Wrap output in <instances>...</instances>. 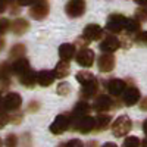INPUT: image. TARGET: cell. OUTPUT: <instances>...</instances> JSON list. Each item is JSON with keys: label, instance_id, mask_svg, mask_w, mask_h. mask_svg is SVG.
<instances>
[{"label": "cell", "instance_id": "6da1fadb", "mask_svg": "<svg viewBox=\"0 0 147 147\" xmlns=\"http://www.w3.org/2000/svg\"><path fill=\"white\" fill-rule=\"evenodd\" d=\"M71 128L81 134H90L94 131V118L90 115H85L81 118H71Z\"/></svg>", "mask_w": 147, "mask_h": 147}, {"label": "cell", "instance_id": "7a4b0ae2", "mask_svg": "<svg viewBox=\"0 0 147 147\" xmlns=\"http://www.w3.org/2000/svg\"><path fill=\"white\" fill-rule=\"evenodd\" d=\"M132 128V122L127 115L118 116L112 124V132L115 137H125Z\"/></svg>", "mask_w": 147, "mask_h": 147}, {"label": "cell", "instance_id": "3957f363", "mask_svg": "<svg viewBox=\"0 0 147 147\" xmlns=\"http://www.w3.org/2000/svg\"><path fill=\"white\" fill-rule=\"evenodd\" d=\"M125 22H127V18L121 13L109 15L106 21V31L110 34H119L125 30Z\"/></svg>", "mask_w": 147, "mask_h": 147}, {"label": "cell", "instance_id": "277c9868", "mask_svg": "<svg viewBox=\"0 0 147 147\" xmlns=\"http://www.w3.org/2000/svg\"><path fill=\"white\" fill-rule=\"evenodd\" d=\"M94 59H96V55L88 47H82L75 53V62L82 68H91L94 65Z\"/></svg>", "mask_w": 147, "mask_h": 147}, {"label": "cell", "instance_id": "5b68a950", "mask_svg": "<svg viewBox=\"0 0 147 147\" xmlns=\"http://www.w3.org/2000/svg\"><path fill=\"white\" fill-rule=\"evenodd\" d=\"M22 105V97L18 93H7L2 99V109L6 112H16Z\"/></svg>", "mask_w": 147, "mask_h": 147}, {"label": "cell", "instance_id": "8992f818", "mask_svg": "<svg viewBox=\"0 0 147 147\" xmlns=\"http://www.w3.org/2000/svg\"><path fill=\"white\" fill-rule=\"evenodd\" d=\"M49 15V3L46 0H35L30 6V16L37 21H43Z\"/></svg>", "mask_w": 147, "mask_h": 147}, {"label": "cell", "instance_id": "52a82bcc", "mask_svg": "<svg viewBox=\"0 0 147 147\" xmlns=\"http://www.w3.org/2000/svg\"><path fill=\"white\" fill-rule=\"evenodd\" d=\"M71 128V118L66 115V113H60L55 118V121L52 122L50 125V132L56 134V136H59V134H63L66 129Z\"/></svg>", "mask_w": 147, "mask_h": 147}, {"label": "cell", "instance_id": "ba28073f", "mask_svg": "<svg viewBox=\"0 0 147 147\" xmlns=\"http://www.w3.org/2000/svg\"><path fill=\"white\" fill-rule=\"evenodd\" d=\"M119 47H121V40L118 37H115V34H110V32L103 37V40L99 44V49L103 53H115Z\"/></svg>", "mask_w": 147, "mask_h": 147}, {"label": "cell", "instance_id": "9c48e42d", "mask_svg": "<svg viewBox=\"0 0 147 147\" xmlns=\"http://www.w3.org/2000/svg\"><path fill=\"white\" fill-rule=\"evenodd\" d=\"M65 12L69 18H80L85 12V0H69L65 6Z\"/></svg>", "mask_w": 147, "mask_h": 147}, {"label": "cell", "instance_id": "30bf717a", "mask_svg": "<svg viewBox=\"0 0 147 147\" xmlns=\"http://www.w3.org/2000/svg\"><path fill=\"white\" fill-rule=\"evenodd\" d=\"M122 96V102H124L125 106H134L140 102V90L137 87H134V85H129V87H125L124 93L121 94Z\"/></svg>", "mask_w": 147, "mask_h": 147}, {"label": "cell", "instance_id": "8fae6325", "mask_svg": "<svg viewBox=\"0 0 147 147\" xmlns=\"http://www.w3.org/2000/svg\"><path fill=\"white\" fill-rule=\"evenodd\" d=\"M113 107V100L112 97H109L106 94H100L96 97V100L93 103V109L96 110L97 113H105V112H109L110 109Z\"/></svg>", "mask_w": 147, "mask_h": 147}, {"label": "cell", "instance_id": "7c38bea8", "mask_svg": "<svg viewBox=\"0 0 147 147\" xmlns=\"http://www.w3.org/2000/svg\"><path fill=\"white\" fill-rule=\"evenodd\" d=\"M115 56L113 53H102L97 59V66L100 72H110L115 68Z\"/></svg>", "mask_w": 147, "mask_h": 147}, {"label": "cell", "instance_id": "4fadbf2b", "mask_svg": "<svg viewBox=\"0 0 147 147\" xmlns=\"http://www.w3.org/2000/svg\"><path fill=\"white\" fill-rule=\"evenodd\" d=\"M82 35L88 41H97V40L103 38V28L99 25V24H88V25L84 28Z\"/></svg>", "mask_w": 147, "mask_h": 147}, {"label": "cell", "instance_id": "5bb4252c", "mask_svg": "<svg viewBox=\"0 0 147 147\" xmlns=\"http://www.w3.org/2000/svg\"><path fill=\"white\" fill-rule=\"evenodd\" d=\"M97 91H99V81H97V78H93L87 82L81 84V97L82 99H91V97H94L97 94Z\"/></svg>", "mask_w": 147, "mask_h": 147}, {"label": "cell", "instance_id": "9a60e30c", "mask_svg": "<svg viewBox=\"0 0 147 147\" xmlns=\"http://www.w3.org/2000/svg\"><path fill=\"white\" fill-rule=\"evenodd\" d=\"M30 69H31V65H30L28 59H27L25 56L15 59L13 62H12V65H10V72L13 74V75H16V77L22 75L24 72H27V71H30Z\"/></svg>", "mask_w": 147, "mask_h": 147}, {"label": "cell", "instance_id": "2e32d148", "mask_svg": "<svg viewBox=\"0 0 147 147\" xmlns=\"http://www.w3.org/2000/svg\"><path fill=\"white\" fill-rule=\"evenodd\" d=\"M125 87H127L125 81H124V80H119V78L109 80V81L106 82V90H107V93H109L110 96H115V97H116V96H121L122 93H124Z\"/></svg>", "mask_w": 147, "mask_h": 147}, {"label": "cell", "instance_id": "e0dca14e", "mask_svg": "<svg viewBox=\"0 0 147 147\" xmlns=\"http://www.w3.org/2000/svg\"><path fill=\"white\" fill-rule=\"evenodd\" d=\"M55 80L56 78H55L53 71L43 69V71L35 72V82L38 85H41V87H49V85H52Z\"/></svg>", "mask_w": 147, "mask_h": 147}, {"label": "cell", "instance_id": "ac0fdd59", "mask_svg": "<svg viewBox=\"0 0 147 147\" xmlns=\"http://www.w3.org/2000/svg\"><path fill=\"white\" fill-rule=\"evenodd\" d=\"M77 53V47L75 44H71V43H63L60 44L59 47V56H60V60H69L75 56Z\"/></svg>", "mask_w": 147, "mask_h": 147}, {"label": "cell", "instance_id": "d6986e66", "mask_svg": "<svg viewBox=\"0 0 147 147\" xmlns=\"http://www.w3.org/2000/svg\"><path fill=\"white\" fill-rule=\"evenodd\" d=\"M53 74H55V78H59V80L66 78L69 74H71V65H69V62H68V60H60V62L55 66Z\"/></svg>", "mask_w": 147, "mask_h": 147}, {"label": "cell", "instance_id": "ffe728a7", "mask_svg": "<svg viewBox=\"0 0 147 147\" xmlns=\"http://www.w3.org/2000/svg\"><path fill=\"white\" fill-rule=\"evenodd\" d=\"M10 27H12V31H13L16 35H22V34H25L30 28V24L27 19H24V18H18L15 19L13 22L10 24Z\"/></svg>", "mask_w": 147, "mask_h": 147}, {"label": "cell", "instance_id": "44dd1931", "mask_svg": "<svg viewBox=\"0 0 147 147\" xmlns=\"http://www.w3.org/2000/svg\"><path fill=\"white\" fill-rule=\"evenodd\" d=\"M91 110V106L85 102V100H81L78 102L75 106H74V110H72V118H81V116H85L88 115Z\"/></svg>", "mask_w": 147, "mask_h": 147}, {"label": "cell", "instance_id": "7402d4cb", "mask_svg": "<svg viewBox=\"0 0 147 147\" xmlns=\"http://www.w3.org/2000/svg\"><path fill=\"white\" fill-rule=\"evenodd\" d=\"M18 80H19V82L24 85V87H28V88H32L34 85L37 84L35 82V72L32 71V68L30 71H27V72H24L22 75H19Z\"/></svg>", "mask_w": 147, "mask_h": 147}, {"label": "cell", "instance_id": "603a6c76", "mask_svg": "<svg viewBox=\"0 0 147 147\" xmlns=\"http://www.w3.org/2000/svg\"><path fill=\"white\" fill-rule=\"evenodd\" d=\"M110 115H106V113H99L97 118H94V129L96 131H103L106 129L109 125H110Z\"/></svg>", "mask_w": 147, "mask_h": 147}, {"label": "cell", "instance_id": "cb8c5ba5", "mask_svg": "<svg viewBox=\"0 0 147 147\" xmlns=\"http://www.w3.org/2000/svg\"><path fill=\"white\" fill-rule=\"evenodd\" d=\"M140 27H141V22H138L136 18H127V22H125V32L127 34H137L140 31Z\"/></svg>", "mask_w": 147, "mask_h": 147}, {"label": "cell", "instance_id": "d4e9b609", "mask_svg": "<svg viewBox=\"0 0 147 147\" xmlns=\"http://www.w3.org/2000/svg\"><path fill=\"white\" fill-rule=\"evenodd\" d=\"M25 52H27V47L24 44H15L12 47V50L9 52V56L12 59H18V57H24L25 56Z\"/></svg>", "mask_w": 147, "mask_h": 147}, {"label": "cell", "instance_id": "484cf974", "mask_svg": "<svg viewBox=\"0 0 147 147\" xmlns=\"http://www.w3.org/2000/svg\"><path fill=\"white\" fill-rule=\"evenodd\" d=\"M75 78H77V81L80 82V84H84V82H87V81H90V80H93V78H96L91 72H87V71H80L77 75H75Z\"/></svg>", "mask_w": 147, "mask_h": 147}, {"label": "cell", "instance_id": "4316f807", "mask_svg": "<svg viewBox=\"0 0 147 147\" xmlns=\"http://www.w3.org/2000/svg\"><path fill=\"white\" fill-rule=\"evenodd\" d=\"M140 146H141V141L137 137H134V136L127 137L124 140V144H122V147H140Z\"/></svg>", "mask_w": 147, "mask_h": 147}, {"label": "cell", "instance_id": "83f0119b", "mask_svg": "<svg viewBox=\"0 0 147 147\" xmlns=\"http://www.w3.org/2000/svg\"><path fill=\"white\" fill-rule=\"evenodd\" d=\"M10 65L7 62H0V78H10Z\"/></svg>", "mask_w": 147, "mask_h": 147}, {"label": "cell", "instance_id": "f1b7e54d", "mask_svg": "<svg viewBox=\"0 0 147 147\" xmlns=\"http://www.w3.org/2000/svg\"><path fill=\"white\" fill-rule=\"evenodd\" d=\"M136 19L138 22H147V7L141 6L136 10Z\"/></svg>", "mask_w": 147, "mask_h": 147}, {"label": "cell", "instance_id": "f546056e", "mask_svg": "<svg viewBox=\"0 0 147 147\" xmlns=\"http://www.w3.org/2000/svg\"><path fill=\"white\" fill-rule=\"evenodd\" d=\"M134 41L140 46H147V31H138L134 37Z\"/></svg>", "mask_w": 147, "mask_h": 147}, {"label": "cell", "instance_id": "4dcf8cb0", "mask_svg": "<svg viewBox=\"0 0 147 147\" xmlns=\"http://www.w3.org/2000/svg\"><path fill=\"white\" fill-rule=\"evenodd\" d=\"M57 94H60V96H68L69 93H71V85L68 84V82H60L59 85H57Z\"/></svg>", "mask_w": 147, "mask_h": 147}, {"label": "cell", "instance_id": "1f68e13d", "mask_svg": "<svg viewBox=\"0 0 147 147\" xmlns=\"http://www.w3.org/2000/svg\"><path fill=\"white\" fill-rule=\"evenodd\" d=\"M10 28V22L7 18H0V35H3L9 31Z\"/></svg>", "mask_w": 147, "mask_h": 147}, {"label": "cell", "instance_id": "d6a6232c", "mask_svg": "<svg viewBox=\"0 0 147 147\" xmlns=\"http://www.w3.org/2000/svg\"><path fill=\"white\" fill-rule=\"evenodd\" d=\"M16 144H18V137L15 134H9L5 140V146L6 147H16Z\"/></svg>", "mask_w": 147, "mask_h": 147}, {"label": "cell", "instance_id": "836d02e7", "mask_svg": "<svg viewBox=\"0 0 147 147\" xmlns=\"http://www.w3.org/2000/svg\"><path fill=\"white\" fill-rule=\"evenodd\" d=\"M7 122H9L7 112H6V110H3V109H0V129H2L3 127H6Z\"/></svg>", "mask_w": 147, "mask_h": 147}, {"label": "cell", "instance_id": "e575fe53", "mask_svg": "<svg viewBox=\"0 0 147 147\" xmlns=\"http://www.w3.org/2000/svg\"><path fill=\"white\" fill-rule=\"evenodd\" d=\"M10 85V78H0V91L7 90Z\"/></svg>", "mask_w": 147, "mask_h": 147}, {"label": "cell", "instance_id": "d590c367", "mask_svg": "<svg viewBox=\"0 0 147 147\" xmlns=\"http://www.w3.org/2000/svg\"><path fill=\"white\" fill-rule=\"evenodd\" d=\"M66 147H84V144H82V141H81V140L74 138V140H71V141H68V143H66Z\"/></svg>", "mask_w": 147, "mask_h": 147}, {"label": "cell", "instance_id": "8d00e7d4", "mask_svg": "<svg viewBox=\"0 0 147 147\" xmlns=\"http://www.w3.org/2000/svg\"><path fill=\"white\" fill-rule=\"evenodd\" d=\"M88 43H90V41H88L87 38H85L84 35H82V37H78V40H77V44H78V46H81V49H82V47H85Z\"/></svg>", "mask_w": 147, "mask_h": 147}, {"label": "cell", "instance_id": "74e56055", "mask_svg": "<svg viewBox=\"0 0 147 147\" xmlns=\"http://www.w3.org/2000/svg\"><path fill=\"white\" fill-rule=\"evenodd\" d=\"M34 2H35V0H16V3L19 6H31Z\"/></svg>", "mask_w": 147, "mask_h": 147}, {"label": "cell", "instance_id": "f35d334b", "mask_svg": "<svg viewBox=\"0 0 147 147\" xmlns=\"http://www.w3.org/2000/svg\"><path fill=\"white\" fill-rule=\"evenodd\" d=\"M140 109L141 110H147V97H144V99L140 102Z\"/></svg>", "mask_w": 147, "mask_h": 147}, {"label": "cell", "instance_id": "ab89813d", "mask_svg": "<svg viewBox=\"0 0 147 147\" xmlns=\"http://www.w3.org/2000/svg\"><path fill=\"white\" fill-rule=\"evenodd\" d=\"M6 6H7V3L5 2V0H0V15L6 10Z\"/></svg>", "mask_w": 147, "mask_h": 147}, {"label": "cell", "instance_id": "60d3db41", "mask_svg": "<svg viewBox=\"0 0 147 147\" xmlns=\"http://www.w3.org/2000/svg\"><path fill=\"white\" fill-rule=\"evenodd\" d=\"M5 46H6V41H5V38H3V37L0 35V52H2L3 49H5Z\"/></svg>", "mask_w": 147, "mask_h": 147}, {"label": "cell", "instance_id": "b9f144b4", "mask_svg": "<svg viewBox=\"0 0 147 147\" xmlns=\"http://www.w3.org/2000/svg\"><path fill=\"white\" fill-rule=\"evenodd\" d=\"M136 3L140 6H147V0H136Z\"/></svg>", "mask_w": 147, "mask_h": 147}, {"label": "cell", "instance_id": "7bdbcfd3", "mask_svg": "<svg viewBox=\"0 0 147 147\" xmlns=\"http://www.w3.org/2000/svg\"><path fill=\"white\" fill-rule=\"evenodd\" d=\"M143 131H144V134H146V136H147V119L143 122Z\"/></svg>", "mask_w": 147, "mask_h": 147}, {"label": "cell", "instance_id": "ee69618b", "mask_svg": "<svg viewBox=\"0 0 147 147\" xmlns=\"http://www.w3.org/2000/svg\"><path fill=\"white\" fill-rule=\"evenodd\" d=\"M102 147H118L115 143H106V144H103Z\"/></svg>", "mask_w": 147, "mask_h": 147}, {"label": "cell", "instance_id": "f6af8a7d", "mask_svg": "<svg viewBox=\"0 0 147 147\" xmlns=\"http://www.w3.org/2000/svg\"><path fill=\"white\" fill-rule=\"evenodd\" d=\"M141 147H147V137L141 141Z\"/></svg>", "mask_w": 147, "mask_h": 147}, {"label": "cell", "instance_id": "bcb514c9", "mask_svg": "<svg viewBox=\"0 0 147 147\" xmlns=\"http://www.w3.org/2000/svg\"><path fill=\"white\" fill-rule=\"evenodd\" d=\"M5 2H6V3L9 5V3H12V2H15V0H5Z\"/></svg>", "mask_w": 147, "mask_h": 147}, {"label": "cell", "instance_id": "7dc6e473", "mask_svg": "<svg viewBox=\"0 0 147 147\" xmlns=\"http://www.w3.org/2000/svg\"><path fill=\"white\" fill-rule=\"evenodd\" d=\"M2 99L3 97H2V91H0V105H2Z\"/></svg>", "mask_w": 147, "mask_h": 147}, {"label": "cell", "instance_id": "c3c4849f", "mask_svg": "<svg viewBox=\"0 0 147 147\" xmlns=\"http://www.w3.org/2000/svg\"><path fill=\"white\" fill-rule=\"evenodd\" d=\"M57 147H66V144H60V146H57Z\"/></svg>", "mask_w": 147, "mask_h": 147}, {"label": "cell", "instance_id": "681fc988", "mask_svg": "<svg viewBox=\"0 0 147 147\" xmlns=\"http://www.w3.org/2000/svg\"><path fill=\"white\" fill-rule=\"evenodd\" d=\"M3 146V141H2V138H0V147H2Z\"/></svg>", "mask_w": 147, "mask_h": 147}]
</instances>
